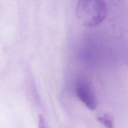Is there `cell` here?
I'll list each match as a JSON object with an SVG mask.
<instances>
[{"instance_id": "6da1fadb", "label": "cell", "mask_w": 128, "mask_h": 128, "mask_svg": "<svg viewBox=\"0 0 128 128\" xmlns=\"http://www.w3.org/2000/svg\"><path fill=\"white\" fill-rule=\"evenodd\" d=\"M76 16L84 26L89 28L100 24L107 15V6L100 0L79 1L76 6Z\"/></svg>"}, {"instance_id": "7a4b0ae2", "label": "cell", "mask_w": 128, "mask_h": 128, "mask_svg": "<svg viewBox=\"0 0 128 128\" xmlns=\"http://www.w3.org/2000/svg\"><path fill=\"white\" fill-rule=\"evenodd\" d=\"M75 92L78 98L88 109L92 111L96 108V99L91 86L88 82L79 81L76 85Z\"/></svg>"}, {"instance_id": "3957f363", "label": "cell", "mask_w": 128, "mask_h": 128, "mask_svg": "<svg viewBox=\"0 0 128 128\" xmlns=\"http://www.w3.org/2000/svg\"><path fill=\"white\" fill-rule=\"evenodd\" d=\"M97 121L106 128H113V121L110 116L104 114L97 118Z\"/></svg>"}, {"instance_id": "277c9868", "label": "cell", "mask_w": 128, "mask_h": 128, "mask_svg": "<svg viewBox=\"0 0 128 128\" xmlns=\"http://www.w3.org/2000/svg\"><path fill=\"white\" fill-rule=\"evenodd\" d=\"M38 128H48L45 119L40 116L38 120Z\"/></svg>"}]
</instances>
